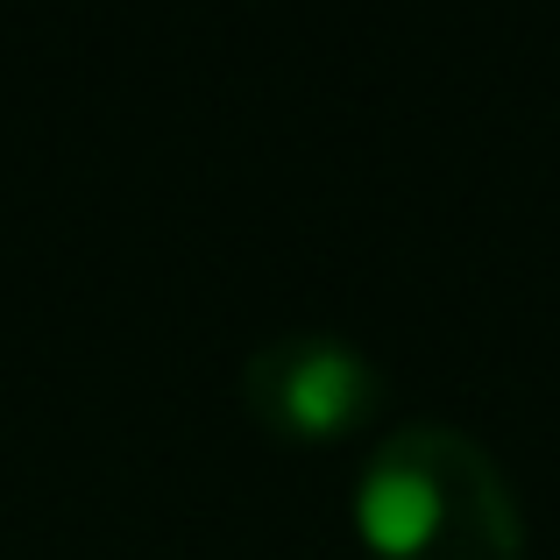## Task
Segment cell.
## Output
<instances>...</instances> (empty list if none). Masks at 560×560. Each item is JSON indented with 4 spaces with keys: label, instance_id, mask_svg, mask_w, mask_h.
Masks as SVG:
<instances>
[{
    "label": "cell",
    "instance_id": "cell-1",
    "mask_svg": "<svg viewBox=\"0 0 560 560\" xmlns=\"http://www.w3.org/2000/svg\"><path fill=\"white\" fill-rule=\"evenodd\" d=\"M362 539L383 560H525L504 462L454 419H397L355 476Z\"/></svg>",
    "mask_w": 560,
    "mask_h": 560
},
{
    "label": "cell",
    "instance_id": "cell-2",
    "mask_svg": "<svg viewBox=\"0 0 560 560\" xmlns=\"http://www.w3.org/2000/svg\"><path fill=\"white\" fill-rule=\"evenodd\" d=\"M242 390L256 419H270L291 440H327L348 433L362 411L383 397V370L334 327H291L248 348Z\"/></svg>",
    "mask_w": 560,
    "mask_h": 560
}]
</instances>
